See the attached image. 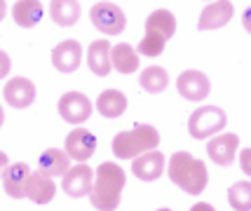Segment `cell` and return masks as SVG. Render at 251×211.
I'll list each match as a JSON object with an SVG mask.
<instances>
[{"label":"cell","instance_id":"1","mask_svg":"<svg viewBox=\"0 0 251 211\" xmlns=\"http://www.w3.org/2000/svg\"><path fill=\"white\" fill-rule=\"evenodd\" d=\"M125 183H127V176H125L122 167H118L115 162L99 164L94 183H92V190H89V200L94 204V209H99V211L118 209Z\"/></svg>","mask_w":251,"mask_h":211},{"label":"cell","instance_id":"2","mask_svg":"<svg viewBox=\"0 0 251 211\" xmlns=\"http://www.w3.org/2000/svg\"><path fill=\"white\" fill-rule=\"evenodd\" d=\"M169 178L188 195H200L207 188L209 174L202 160H195L190 153L181 150L169 157Z\"/></svg>","mask_w":251,"mask_h":211},{"label":"cell","instance_id":"3","mask_svg":"<svg viewBox=\"0 0 251 211\" xmlns=\"http://www.w3.org/2000/svg\"><path fill=\"white\" fill-rule=\"evenodd\" d=\"M176 31V17L169 10H155L151 12V17L146 19V35L139 43V52L136 54L143 56H160L164 52L167 40L174 35Z\"/></svg>","mask_w":251,"mask_h":211},{"label":"cell","instance_id":"4","mask_svg":"<svg viewBox=\"0 0 251 211\" xmlns=\"http://www.w3.org/2000/svg\"><path fill=\"white\" fill-rule=\"evenodd\" d=\"M160 143V134L153 124H136L129 132H120L113 139V155L120 160H134L136 155L151 153Z\"/></svg>","mask_w":251,"mask_h":211},{"label":"cell","instance_id":"5","mask_svg":"<svg viewBox=\"0 0 251 211\" xmlns=\"http://www.w3.org/2000/svg\"><path fill=\"white\" fill-rule=\"evenodd\" d=\"M226 122H228V117H226V113L221 108H216V106H202V108H197L190 115L188 132H190L193 139H209V136L219 134L226 127Z\"/></svg>","mask_w":251,"mask_h":211},{"label":"cell","instance_id":"6","mask_svg":"<svg viewBox=\"0 0 251 211\" xmlns=\"http://www.w3.org/2000/svg\"><path fill=\"white\" fill-rule=\"evenodd\" d=\"M89 19H92V23L97 26L101 33H106V35H118L127 26L125 12L115 2H97V5H92Z\"/></svg>","mask_w":251,"mask_h":211},{"label":"cell","instance_id":"7","mask_svg":"<svg viewBox=\"0 0 251 211\" xmlns=\"http://www.w3.org/2000/svg\"><path fill=\"white\" fill-rule=\"evenodd\" d=\"M59 115L71 124H82L92 115V103L80 92H68L59 99Z\"/></svg>","mask_w":251,"mask_h":211},{"label":"cell","instance_id":"8","mask_svg":"<svg viewBox=\"0 0 251 211\" xmlns=\"http://www.w3.org/2000/svg\"><path fill=\"white\" fill-rule=\"evenodd\" d=\"M176 87H178V94L188 101H202V99H207L209 92H211L209 78L204 73H200V70H186V73H181Z\"/></svg>","mask_w":251,"mask_h":211},{"label":"cell","instance_id":"9","mask_svg":"<svg viewBox=\"0 0 251 211\" xmlns=\"http://www.w3.org/2000/svg\"><path fill=\"white\" fill-rule=\"evenodd\" d=\"M94 150H97V139L87 129H73L66 136V155L77 160L80 164L94 155Z\"/></svg>","mask_w":251,"mask_h":211},{"label":"cell","instance_id":"10","mask_svg":"<svg viewBox=\"0 0 251 211\" xmlns=\"http://www.w3.org/2000/svg\"><path fill=\"white\" fill-rule=\"evenodd\" d=\"M237 145H240V136L237 134H221V136H214L207 143V153L216 164L228 167V164H232V160L237 155Z\"/></svg>","mask_w":251,"mask_h":211},{"label":"cell","instance_id":"11","mask_svg":"<svg viewBox=\"0 0 251 211\" xmlns=\"http://www.w3.org/2000/svg\"><path fill=\"white\" fill-rule=\"evenodd\" d=\"M92 183H94V171H92L87 164L71 167L64 174V192L66 195H71V197H82V195H89Z\"/></svg>","mask_w":251,"mask_h":211},{"label":"cell","instance_id":"12","mask_svg":"<svg viewBox=\"0 0 251 211\" xmlns=\"http://www.w3.org/2000/svg\"><path fill=\"white\" fill-rule=\"evenodd\" d=\"M82 61V47L75 40H64L52 49V64L61 73H73Z\"/></svg>","mask_w":251,"mask_h":211},{"label":"cell","instance_id":"13","mask_svg":"<svg viewBox=\"0 0 251 211\" xmlns=\"http://www.w3.org/2000/svg\"><path fill=\"white\" fill-rule=\"evenodd\" d=\"M232 14H235V7H232V2H228V0L209 2L207 7L202 10V14H200V23H197V28H200V31L221 28V26H226V23L232 19Z\"/></svg>","mask_w":251,"mask_h":211},{"label":"cell","instance_id":"14","mask_svg":"<svg viewBox=\"0 0 251 211\" xmlns=\"http://www.w3.org/2000/svg\"><path fill=\"white\" fill-rule=\"evenodd\" d=\"M31 176V167L26 162H14V164H7L5 171H2V188L5 192L14 197V200H22L26 197L24 195V188H26V181Z\"/></svg>","mask_w":251,"mask_h":211},{"label":"cell","instance_id":"15","mask_svg":"<svg viewBox=\"0 0 251 211\" xmlns=\"http://www.w3.org/2000/svg\"><path fill=\"white\" fill-rule=\"evenodd\" d=\"M2 96L12 108H26L35 101V87L26 78H12L2 89Z\"/></svg>","mask_w":251,"mask_h":211},{"label":"cell","instance_id":"16","mask_svg":"<svg viewBox=\"0 0 251 211\" xmlns=\"http://www.w3.org/2000/svg\"><path fill=\"white\" fill-rule=\"evenodd\" d=\"M131 171L134 176L141 178V181H157L164 171V155L160 150H151V153H143L131 162Z\"/></svg>","mask_w":251,"mask_h":211},{"label":"cell","instance_id":"17","mask_svg":"<svg viewBox=\"0 0 251 211\" xmlns=\"http://www.w3.org/2000/svg\"><path fill=\"white\" fill-rule=\"evenodd\" d=\"M54 190L56 186L52 176H45L43 171H35V174L31 171V176L26 181V188H24V195L31 202H35V204H47L54 197Z\"/></svg>","mask_w":251,"mask_h":211},{"label":"cell","instance_id":"18","mask_svg":"<svg viewBox=\"0 0 251 211\" xmlns=\"http://www.w3.org/2000/svg\"><path fill=\"white\" fill-rule=\"evenodd\" d=\"M87 64H89V70L94 75H99V78H106L110 73V45L106 40H97V43L89 45Z\"/></svg>","mask_w":251,"mask_h":211},{"label":"cell","instance_id":"19","mask_svg":"<svg viewBox=\"0 0 251 211\" xmlns=\"http://www.w3.org/2000/svg\"><path fill=\"white\" fill-rule=\"evenodd\" d=\"M38 167H40L45 176H64L66 171L71 169V157L66 155L64 150H59V148H50V150H45L40 155Z\"/></svg>","mask_w":251,"mask_h":211},{"label":"cell","instance_id":"20","mask_svg":"<svg viewBox=\"0 0 251 211\" xmlns=\"http://www.w3.org/2000/svg\"><path fill=\"white\" fill-rule=\"evenodd\" d=\"M97 108L99 113L103 115V117H120L122 113L127 111V96L118 92V89H106V92H101L97 99Z\"/></svg>","mask_w":251,"mask_h":211},{"label":"cell","instance_id":"21","mask_svg":"<svg viewBox=\"0 0 251 211\" xmlns=\"http://www.w3.org/2000/svg\"><path fill=\"white\" fill-rule=\"evenodd\" d=\"M110 68H115L120 73H134V70H139V54H136V49L127 43L115 45L110 49Z\"/></svg>","mask_w":251,"mask_h":211},{"label":"cell","instance_id":"22","mask_svg":"<svg viewBox=\"0 0 251 211\" xmlns=\"http://www.w3.org/2000/svg\"><path fill=\"white\" fill-rule=\"evenodd\" d=\"M12 17H14V22L19 26L33 28L35 23L40 22V17H43V2H38V0H22V2L14 5Z\"/></svg>","mask_w":251,"mask_h":211},{"label":"cell","instance_id":"23","mask_svg":"<svg viewBox=\"0 0 251 211\" xmlns=\"http://www.w3.org/2000/svg\"><path fill=\"white\" fill-rule=\"evenodd\" d=\"M50 17L59 26H73L80 17V2L75 0H54L50 2Z\"/></svg>","mask_w":251,"mask_h":211},{"label":"cell","instance_id":"24","mask_svg":"<svg viewBox=\"0 0 251 211\" xmlns=\"http://www.w3.org/2000/svg\"><path fill=\"white\" fill-rule=\"evenodd\" d=\"M139 82H141V89H146L148 94H160L169 85V73L160 66H148L141 70Z\"/></svg>","mask_w":251,"mask_h":211},{"label":"cell","instance_id":"25","mask_svg":"<svg viewBox=\"0 0 251 211\" xmlns=\"http://www.w3.org/2000/svg\"><path fill=\"white\" fill-rule=\"evenodd\" d=\"M228 202L235 211H249L251 209V183L240 181L228 190Z\"/></svg>","mask_w":251,"mask_h":211},{"label":"cell","instance_id":"26","mask_svg":"<svg viewBox=\"0 0 251 211\" xmlns=\"http://www.w3.org/2000/svg\"><path fill=\"white\" fill-rule=\"evenodd\" d=\"M10 68H12L10 56H7V52H2V49H0V80H5V78H7Z\"/></svg>","mask_w":251,"mask_h":211},{"label":"cell","instance_id":"27","mask_svg":"<svg viewBox=\"0 0 251 211\" xmlns=\"http://www.w3.org/2000/svg\"><path fill=\"white\" fill-rule=\"evenodd\" d=\"M190 211H216V209H214L211 204H207V202H200V204H195Z\"/></svg>","mask_w":251,"mask_h":211},{"label":"cell","instance_id":"28","mask_svg":"<svg viewBox=\"0 0 251 211\" xmlns=\"http://www.w3.org/2000/svg\"><path fill=\"white\" fill-rule=\"evenodd\" d=\"M7 164H10V162H7V155H5V153H0V174L5 171V167H7Z\"/></svg>","mask_w":251,"mask_h":211},{"label":"cell","instance_id":"29","mask_svg":"<svg viewBox=\"0 0 251 211\" xmlns=\"http://www.w3.org/2000/svg\"><path fill=\"white\" fill-rule=\"evenodd\" d=\"M2 17H5V2L0 0V19H2Z\"/></svg>","mask_w":251,"mask_h":211},{"label":"cell","instance_id":"30","mask_svg":"<svg viewBox=\"0 0 251 211\" xmlns=\"http://www.w3.org/2000/svg\"><path fill=\"white\" fill-rule=\"evenodd\" d=\"M2 120H5V113H2V106H0V127H2Z\"/></svg>","mask_w":251,"mask_h":211},{"label":"cell","instance_id":"31","mask_svg":"<svg viewBox=\"0 0 251 211\" xmlns=\"http://www.w3.org/2000/svg\"><path fill=\"white\" fill-rule=\"evenodd\" d=\"M157 211H169V209H157Z\"/></svg>","mask_w":251,"mask_h":211}]
</instances>
